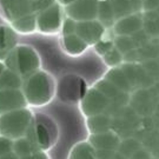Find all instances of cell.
<instances>
[{
    "instance_id": "1",
    "label": "cell",
    "mask_w": 159,
    "mask_h": 159,
    "mask_svg": "<svg viewBox=\"0 0 159 159\" xmlns=\"http://www.w3.org/2000/svg\"><path fill=\"white\" fill-rule=\"evenodd\" d=\"M56 81L52 74L39 70L23 79L21 92L29 107H43L50 104L56 94Z\"/></svg>"
},
{
    "instance_id": "2",
    "label": "cell",
    "mask_w": 159,
    "mask_h": 159,
    "mask_svg": "<svg viewBox=\"0 0 159 159\" xmlns=\"http://www.w3.org/2000/svg\"><path fill=\"white\" fill-rule=\"evenodd\" d=\"M6 67L25 79L34 72L39 71L41 59L38 51L27 44H18L4 60Z\"/></svg>"
},
{
    "instance_id": "3",
    "label": "cell",
    "mask_w": 159,
    "mask_h": 159,
    "mask_svg": "<svg viewBox=\"0 0 159 159\" xmlns=\"http://www.w3.org/2000/svg\"><path fill=\"white\" fill-rule=\"evenodd\" d=\"M25 137L39 151L46 152L57 143L58 127L50 117L43 113H34Z\"/></svg>"
},
{
    "instance_id": "4",
    "label": "cell",
    "mask_w": 159,
    "mask_h": 159,
    "mask_svg": "<svg viewBox=\"0 0 159 159\" xmlns=\"http://www.w3.org/2000/svg\"><path fill=\"white\" fill-rule=\"evenodd\" d=\"M33 114L34 112L29 106L1 114L0 134L13 140L25 137L33 120Z\"/></svg>"
},
{
    "instance_id": "5",
    "label": "cell",
    "mask_w": 159,
    "mask_h": 159,
    "mask_svg": "<svg viewBox=\"0 0 159 159\" xmlns=\"http://www.w3.org/2000/svg\"><path fill=\"white\" fill-rule=\"evenodd\" d=\"M53 2L56 0H0V17L10 24L18 18L38 14Z\"/></svg>"
},
{
    "instance_id": "6",
    "label": "cell",
    "mask_w": 159,
    "mask_h": 159,
    "mask_svg": "<svg viewBox=\"0 0 159 159\" xmlns=\"http://www.w3.org/2000/svg\"><path fill=\"white\" fill-rule=\"evenodd\" d=\"M61 8L58 2H53L37 14V31L40 33H57L59 30H61Z\"/></svg>"
},
{
    "instance_id": "7",
    "label": "cell",
    "mask_w": 159,
    "mask_h": 159,
    "mask_svg": "<svg viewBox=\"0 0 159 159\" xmlns=\"http://www.w3.org/2000/svg\"><path fill=\"white\" fill-rule=\"evenodd\" d=\"M85 81L81 78L75 77L74 74H68L59 80L56 92L63 102H75L77 99H81L85 94Z\"/></svg>"
},
{
    "instance_id": "8",
    "label": "cell",
    "mask_w": 159,
    "mask_h": 159,
    "mask_svg": "<svg viewBox=\"0 0 159 159\" xmlns=\"http://www.w3.org/2000/svg\"><path fill=\"white\" fill-rule=\"evenodd\" d=\"M110 105L111 100L94 86L89 89L80 99V108L86 117L105 113V110L110 107Z\"/></svg>"
},
{
    "instance_id": "9",
    "label": "cell",
    "mask_w": 159,
    "mask_h": 159,
    "mask_svg": "<svg viewBox=\"0 0 159 159\" xmlns=\"http://www.w3.org/2000/svg\"><path fill=\"white\" fill-rule=\"evenodd\" d=\"M98 1L99 0H75L65 6L67 17L75 21L94 20L98 16Z\"/></svg>"
},
{
    "instance_id": "10",
    "label": "cell",
    "mask_w": 159,
    "mask_h": 159,
    "mask_svg": "<svg viewBox=\"0 0 159 159\" xmlns=\"http://www.w3.org/2000/svg\"><path fill=\"white\" fill-rule=\"evenodd\" d=\"M105 29L106 27L98 19L77 21L75 34L84 40L87 45L91 46L102 39V37L105 34Z\"/></svg>"
},
{
    "instance_id": "11",
    "label": "cell",
    "mask_w": 159,
    "mask_h": 159,
    "mask_svg": "<svg viewBox=\"0 0 159 159\" xmlns=\"http://www.w3.org/2000/svg\"><path fill=\"white\" fill-rule=\"evenodd\" d=\"M26 106L27 102L20 89L0 90V116Z\"/></svg>"
},
{
    "instance_id": "12",
    "label": "cell",
    "mask_w": 159,
    "mask_h": 159,
    "mask_svg": "<svg viewBox=\"0 0 159 159\" xmlns=\"http://www.w3.org/2000/svg\"><path fill=\"white\" fill-rule=\"evenodd\" d=\"M143 29V17L139 13H132L117 19L113 24V32L117 35H132Z\"/></svg>"
},
{
    "instance_id": "13",
    "label": "cell",
    "mask_w": 159,
    "mask_h": 159,
    "mask_svg": "<svg viewBox=\"0 0 159 159\" xmlns=\"http://www.w3.org/2000/svg\"><path fill=\"white\" fill-rule=\"evenodd\" d=\"M89 143L96 150L117 151L118 148H119L120 138L114 131L108 130L105 131V132H102V133L91 134L90 138H89Z\"/></svg>"
},
{
    "instance_id": "14",
    "label": "cell",
    "mask_w": 159,
    "mask_h": 159,
    "mask_svg": "<svg viewBox=\"0 0 159 159\" xmlns=\"http://www.w3.org/2000/svg\"><path fill=\"white\" fill-rule=\"evenodd\" d=\"M19 44L18 33L10 25H0V60H5L10 52Z\"/></svg>"
},
{
    "instance_id": "15",
    "label": "cell",
    "mask_w": 159,
    "mask_h": 159,
    "mask_svg": "<svg viewBox=\"0 0 159 159\" xmlns=\"http://www.w3.org/2000/svg\"><path fill=\"white\" fill-rule=\"evenodd\" d=\"M63 47L70 56H80L86 51L89 45L75 33L63 35Z\"/></svg>"
},
{
    "instance_id": "16",
    "label": "cell",
    "mask_w": 159,
    "mask_h": 159,
    "mask_svg": "<svg viewBox=\"0 0 159 159\" xmlns=\"http://www.w3.org/2000/svg\"><path fill=\"white\" fill-rule=\"evenodd\" d=\"M18 34H31L37 31V14L18 18L8 24Z\"/></svg>"
},
{
    "instance_id": "17",
    "label": "cell",
    "mask_w": 159,
    "mask_h": 159,
    "mask_svg": "<svg viewBox=\"0 0 159 159\" xmlns=\"http://www.w3.org/2000/svg\"><path fill=\"white\" fill-rule=\"evenodd\" d=\"M105 79L108 80L110 83H112L117 89H119L120 91L129 93L132 90L131 83L129 81L126 74L124 73V71L119 66L118 67H113L111 71H108L106 75H105Z\"/></svg>"
},
{
    "instance_id": "18",
    "label": "cell",
    "mask_w": 159,
    "mask_h": 159,
    "mask_svg": "<svg viewBox=\"0 0 159 159\" xmlns=\"http://www.w3.org/2000/svg\"><path fill=\"white\" fill-rule=\"evenodd\" d=\"M87 118H89L87 119V127L91 132V134L102 133V132L111 130V127H112V119L107 114L100 113L87 117Z\"/></svg>"
},
{
    "instance_id": "19",
    "label": "cell",
    "mask_w": 159,
    "mask_h": 159,
    "mask_svg": "<svg viewBox=\"0 0 159 159\" xmlns=\"http://www.w3.org/2000/svg\"><path fill=\"white\" fill-rule=\"evenodd\" d=\"M68 159H98L96 150L89 142H80L74 145Z\"/></svg>"
},
{
    "instance_id": "20",
    "label": "cell",
    "mask_w": 159,
    "mask_h": 159,
    "mask_svg": "<svg viewBox=\"0 0 159 159\" xmlns=\"http://www.w3.org/2000/svg\"><path fill=\"white\" fill-rule=\"evenodd\" d=\"M97 19L106 27L108 25H113L114 13L112 10V6L110 4V0H99L98 1V16Z\"/></svg>"
},
{
    "instance_id": "21",
    "label": "cell",
    "mask_w": 159,
    "mask_h": 159,
    "mask_svg": "<svg viewBox=\"0 0 159 159\" xmlns=\"http://www.w3.org/2000/svg\"><path fill=\"white\" fill-rule=\"evenodd\" d=\"M23 79L10 68H6L0 77V90H14L21 89Z\"/></svg>"
},
{
    "instance_id": "22",
    "label": "cell",
    "mask_w": 159,
    "mask_h": 159,
    "mask_svg": "<svg viewBox=\"0 0 159 159\" xmlns=\"http://www.w3.org/2000/svg\"><path fill=\"white\" fill-rule=\"evenodd\" d=\"M38 151L39 150L35 148L26 137H21V138L16 139L13 142V153L18 156L19 158L30 156V154L34 153V152H38Z\"/></svg>"
},
{
    "instance_id": "23",
    "label": "cell",
    "mask_w": 159,
    "mask_h": 159,
    "mask_svg": "<svg viewBox=\"0 0 159 159\" xmlns=\"http://www.w3.org/2000/svg\"><path fill=\"white\" fill-rule=\"evenodd\" d=\"M110 4L112 6L116 20L133 13L131 0H110Z\"/></svg>"
},
{
    "instance_id": "24",
    "label": "cell",
    "mask_w": 159,
    "mask_h": 159,
    "mask_svg": "<svg viewBox=\"0 0 159 159\" xmlns=\"http://www.w3.org/2000/svg\"><path fill=\"white\" fill-rule=\"evenodd\" d=\"M139 148H142V144L138 142V140H136V139L129 138V139H126V140L120 142L119 148H118L117 151L120 152L123 156H125L126 158L129 159L131 156L136 151H138Z\"/></svg>"
},
{
    "instance_id": "25",
    "label": "cell",
    "mask_w": 159,
    "mask_h": 159,
    "mask_svg": "<svg viewBox=\"0 0 159 159\" xmlns=\"http://www.w3.org/2000/svg\"><path fill=\"white\" fill-rule=\"evenodd\" d=\"M102 59L106 65H108L110 67H118L120 66L123 61H124V54L119 52L116 47H112L108 52H106L104 56H102Z\"/></svg>"
},
{
    "instance_id": "26",
    "label": "cell",
    "mask_w": 159,
    "mask_h": 159,
    "mask_svg": "<svg viewBox=\"0 0 159 159\" xmlns=\"http://www.w3.org/2000/svg\"><path fill=\"white\" fill-rule=\"evenodd\" d=\"M113 46L123 54L136 48L131 37H129V35H117L113 40Z\"/></svg>"
},
{
    "instance_id": "27",
    "label": "cell",
    "mask_w": 159,
    "mask_h": 159,
    "mask_svg": "<svg viewBox=\"0 0 159 159\" xmlns=\"http://www.w3.org/2000/svg\"><path fill=\"white\" fill-rule=\"evenodd\" d=\"M143 30L151 39L159 38V17L153 20H143Z\"/></svg>"
},
{
    "instance_id": "28",
    "label": "cell",
    "mask_w": 159,
    "mask_h": 159,
    "mask_svg": "<svg viewBox=\"0 0 159 159\" xmlns=\"http://www.w3.org/2000/svg\"><path fill=\"white\" fill-rule=\"evenodd\" d=\"M130 37H131V39H132V41H133L136 48L142 47V46H144L145 44H148V41L151 40V38L148 37V34H146V32L143 29L134 32V33L132 34V35H130Z\"/></svg>"
},
{
    "instance_id": "29",
    "label": "cell",
    "mask_w": 159,
    "mask_h": 159,
    "mask_svg": "<svg viewBox=\"0 0 159 159\" xmlns=\"http://www.w3.org/2000/svg\"><path fill=\"white\" fill-rule=\"evenodd\" d=\"M13 139L0 134V157L13 152Z\"/></svg>"
},
{
    "instance_id": "30",
    "label": "cell",
    "mask_w": 159,
    "mask_h": 159,
    "mask_svg": "<svg viewBox=\"0 0 159 159\" xmlns=\"http://www.w3.org/2000/svg\"><path fill=\"white\" fill-rule=\"evenodd\" d=\"M113 47V40H99L97 44H94V50L99 56H104L106 52H108Z\"/></svg>"
},
{
    "instance_id": "31",
    "label": "cell",
    "mask_w": 159,
    "mask_h": 159,
    "mask_svg": "<svg viewBox=\"0 0 159 159\" xmlns=\"http://www.w3.org/2000/svg\"><path fill=\"white\" fill-rule=\"evenodd\" d=\"M75 25H77V21L73 20V19H71L70 17H67L66 19H64L63 24H61L63 35L75 33Z\"/></svg>"
},
{
    "instance_id": "32",
    "label": "cell",
    "mask_w": 159,
    "mask_h": 159,
    "mask_svg": "<svg viewBox=\"0 0 159 159\" xmlns=\"http://www.w3.org/2000/svg\"><path fill=\"white\" fill-rule=\"evenodd\" d=\"M159 7V0H143V12L154 11Z\"/></svg>"
},
{
    "instance_id": "33",
    "label": "cell",
    "mask_w": 159,
    "mask_h": 159,
    "mask_svg": "<svg viewBox=\"0 0 159 159\" xmlns=\"http://www.w3.org/2000/svg\"><path fill=\"white\" fill-rule=\"evenodd\" d=\"M129 159H152V158H151V154L148 153L146 150L139 148V150L136 151Z\"/></svg>"
},
{
    "instance_id": "34",
    "label": "cell",
    "mask_w": 159,
    "mask_h": 159,
    "mask_svg": "<svg viewBox=\"0 0 159 159\" xmlns=\"http://www.w3.org/2000/svg\"><path fill=\"white\" fill-rule=\"evenodd\" d=\"M19 159H50L46 152L44 151H38V152H34V153L26 156V157H21Z\"/></svg>"
},
{
    "instance_id": "35",
    "label": "cell",
    "mask_w": 159,
    "mask_h": 159,
    "mask_svg": "<svg viewBox=\"0 0 159 159\" xmlns=\"http://www.w3.org/2000/svg\"><path fill=\"white\" fill-rule=\"evenodd\" d=\"M0 159H19V157H18V156H16V154L13 153V152H11V153L6 154V156H2V157H0Z\"/></svg>"
},
{
    "instance_id": "36",
    "label": "cell",
    "mask_w": 159,
    "mask_h": 159,
    "mask_svg": "<svg viewBox=\"0 0 159 159\" xmlns=\"http://www.w3.org/2000/svg\"><path fill=\"white\" fill-rule=\"evenodd\" d=\"M112 159H127V158H126L125 156H123L120 152L116 151V152H114V154H113V157H112Z\"/></svg>"
},
{
    "instance_id": "37",
    "label": "cell",
    "mask_w": 159,
    "mask_h": 159,
    "mask_svg": "<svg viewBox=\"0 0 159 159\" xmlns=\"http://www.w3.org/2000/svg\"><path fill=\"white\" fill-rule=\"evenodd\" d=\"M6 65H5V63L2 61V60H0V77H1V74L4 73V71L6 70Z\"/></svg>"
},
{
    "instance_id": "38",
    "label": "cell",
    "mask_w": 159,
    "mask_h": 159,
    "mask_svg": "<svg viewBox=\"0 0 159 159\" xmlns=\"http://www.w3.org/2000/svg\"><path fill=\"white\" fill-rule=\"evenodd\" d=\"M61 5H65V6H67L68 4H71V2H73V1H75V0H58Z\"/></svg>"
},
{
    "instance_id": "39",
    "label": "cell",
    "mask_w": 159,
    "mask_h": 159,
    "mask_svg": "<svg viewBox=\"0 0 159 159\" xmlns=\"http://www.w3.org/2000/svg\"><path fill=\"white\" fill-rule=\"evenodd\" d=\"M154 11H156V12H157V13H158V14H159V7H158V8H157V10H154Z\"/></svg>"
}]
</instances>
